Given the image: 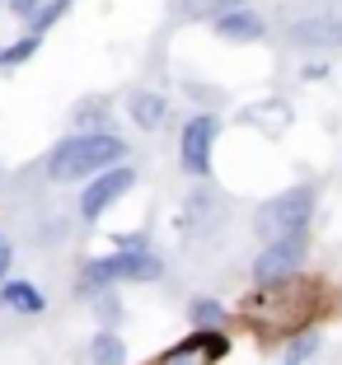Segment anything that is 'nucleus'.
Returning a JSON list of instances; mask_svg holds the SVG:
<instances>
[{
    "label": "nucleus",
    "mask_w": 342,
    "mask_h": 365,
    "mask_svg": "<svg viewBox=\"0 0 342 365\" xmlns=\"http://www.w3.org/2000/svg\"><path fill=\"white\" fill-rule=\"evenodd\" d=\"M127 155L113 131H80V136H66L52 155H47V173L56 182H75V178H89V173H108L118 169V160Z\"/></svg>",
    "instance_id": "f257e3e1"
},
{
    "label": "nucleus",
    "mask_w": 342,
    "mask_h": 365,
    "mask_svg": "<svg viewBox=\"0 0 342 365\" xmlns=\"http://www.w3.org/2000/svg\"><path fill=\"white\" fill-rule=\"evenodd\" d=\"M310 215H314V192L310 187H291V192L258 206L253 225H258V235H268V239H286V235H305Z\"/></svg>",
    "instance_id": "f03ea898"
},
{
    "label": "nucleus",
    "mask_w": 342,
    "mask_h": 365,
    "mask_svg": "<svg viewBox=\"0 0 342 365\" xmlns=\"http://www.w3.org/2000/svg\"><path fill=\"white\" fill-rule=\"evenodd\" d=\"M160 258L155 253H113V258H94L85 262V277L80 286L85 290H104L113 281H160Z\"/></svg>",
    "instance_id": "7ed1b4c3"
},
{
    "label": "nucleus",
    "mask_w": 342,
    "mask_h": 365,
    "mask_svg": "<svg viewBox=\"0 0 342 365\" xmlns=\"http://www.w3.org/2000/svg\"><path fill=\"white\" fill-rule=\"evenodd\" d=\"M300 267H305V235H286V239H272L253 258V281L263 290H277L286 281H296Z\"/></svg>",
    "instance_id": "20e7f679"
},
{
    "label": "nucleus",
    "mask_w": 342,
    "mask_h": 365,
    "mask_svg": "<svg viewBox=\"0 0 342 365\" xmlns=\"http://www.w3.org/2000/svg\"><path fill=\"white\" fill-rule=\"evenodd\" d=\"M216 131H221V122L211 118V113H197L188 127H183L178 136V164L188 173H197L202 178L206 169H211V145H216Z\"/></svg>",
    "instance_id": "39448f33"
},
{
    "label": "nucleus",
    "mask_w": 342,
    "mask_h": 365,
    "mask_svg": "<svg viewBox=\"0 0 342 365\" xmlns=\"http://www.w3.org/2000/svg\"><path fill=\"white\" fill-rule=\"evenodd\" d=\"M131 182H136V173H131L127 164H118V169L99 173V178L85 187V197H80V215H85V220H99V215H104L108 206L118 202L122 192H131Z\"/></svg>",
    "instance_id": "423d86ee"
},
{
    "label": "nucleus",
    "mask_w": 342,
    "mask_h": 365,
    "mask_svg": "<svg viewBox=\"0 0 342 365\" xmlns=\"http://www.w3.org/2000/svg\"><path fill=\"white\" fill-rule=\"evenodd\" d=\"M291 38L305 43V47H338L342 43V5L338 10L314 14V19H300L296 29H291Z\"/></svg>",
    "instance_id": "0eeeda50"
},
{
    "label": "nucleus",
    "mask_w": 342,
    "mask_h": 365,
    "mask_svg": "<svg viewBox=\"0 0 342 365\" xmlns=\"http://www.w3.org/2000/svg\"><path fill=\"white\" fill-rule=\"evenodd\" d=\"M0 304L14 314H43V290L33 281H5L0 286Z\"/></svg>",
    "instance_id": "6e6552de"
},
{
    "label": "nucleus",
    "mask_w": 342,
    "mask_h": 365,
    "mask_svg": "<svg viewBox=\"0 0 342 365\" xmlns=\"http://www.w3.org/2000/svg\"><path fill=\"white\" fill-rule=\"evenodd\" d=\"M127 113H131L136 127H160V122H164V98L150 94V89H136V94L127 98Z\"/></svg>",
    "instance_id": "1a4fd4ad"
},
{
    "label": "nucleus",
    "mask_w": 342,
    "mask_h": 365,
    "mask_svg": "<svg viewBox=\"0 0 342 365\" xmlns=\"http://www.w3.org/2000/svg\"><path fill=\"white\" fill-rule=\"evenodd\" d=\"M216 33H225V38H263V19H258V10H235L225 14V19H216Z\"/></svg>",
    "instance_id": "9d476101"
},
{
    "label": "nucleus",
    "mask_w": 342,
    "mask_h": 365,
    "mask_svg": "<svg viewBox=\"0 0 342 365\" xmlns=\"http://www.w3.org/2000/svg\"><path fill=\"white\" fill-rule=\"evenodd\" d=\"M127 361V346H122V337L113 333V328H104V333L94 337V365H122Z\"/></svg>",
    "instance_id": "9b49d317"
},
{
    "label": "nucleus",
    "mask_w": 342,
    "mask_h": 365,
    "mask_svg": "<svg viewBox=\"0 0 342 365\" xmlns=\"http://www.w3.org/2000/svg\"><path fill=\"white\" fill-rule=\"evenodd\" d=\"M314 351H319V333H300L296 342L286 346V356H281V365H310Z\"/></svg>",
    "instance_id": "f8f14e48"
},
{
    "label": "nucleus",
    "mask_w": 342,
    "mask_h": 365,
    "mask_svg": "<svg viewBox=\"0 0 342 365\" xmlns=\"http://www.w3.org/2000/svg\"><path fill=\"white\" fill-rule=\"evenodd\" d=\"M188 314H193V323H197V333H202V328H216V323H221V304H216V300H193V309H188Z\"/></svg>",
    "instance_id": "ddd939ff"
},
{
    "label": "nucleus",
    "mask_w": 342,
    "mask_h": 365,
    "mask_svg": "<svg viewBox=\"0 0 342 365\" xmlns=\"http://www.w3.org/2000/svg\"><path fill=\"white\" fill-rule=\"evenodd\" d=\"M33 47H38V33L19 38V43H14L10 52H0V66H14V61H24V56H33Z\"/></svg>",
    "instance_id": "4468645a"
},
{
    "label": "nucleus",
    "mask_w": 342,
    "mask_h": 365,
    "mask_svg": "<svg viewBox=\"0 0 342 365\" xmlns=\"http://www.w3.org/2000/svg\"><path fill=\"white\" fill-rule=\"evenodd\" d=\"M235 10H248V0H206L211 19H225V14H235Z\"/></svg>",
    "instance_id": "2eb2a0df"
},
{
    "label": "nucleus",
    "mask_w": 342,
    "mask_h": 365,
    "mask_svg": "<svg viewBox=\"0 0 342 365\" xmlns=\"http://www.w3.org/2000/svg\"><path fill=\"white\" fill-rule=\"evenodd\" d=\"M10 10L19 14V19H29V24H33V10H43V5H38V0H10Z\"/></svg>",
    "instance_id": "dca6fc26"
},
{
    "label": "nucleus",
    "mask_w": 342,
    "mask_h": 365,
    "mask_svg": "<svg viewBox=\"0 0 342 365\" xmlns=\"http://www.w3.org/2000/svg\"><path fill=\"white\" fill-rule=\"evenodd\" d=\"M99 319H104V323H118V300H113V295H104V300H99Z\"/></svg>",
    "instance_id": "f3484780"
},
{
    "label": "nucleus",
    "mask_w": 342,
    "mask_h": 365,
    "mask_svg": "<svg viewBox=\"0 0 342 365\" xmlns=\"http://www.w3.org/2000/svg\"><path fill=\"white\" fill-rule=\"evenodd\" d=\"M5 272H10V239L0 235V281H5Z\"/></svg>",
    "instance_id": "a211bd4d"
}]
</instances>
